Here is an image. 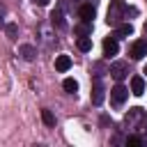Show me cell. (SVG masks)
<instances>
[{
    "label": "cell",
    "instance_id": "obj_12",
    "mask_svg": "<svg viewBox=\"0 0 147 147\" xmlns=\"http://www.w3.org/2000/svg\"><path fill=\"white\" fill-rule=\"evenodd\" d=\"M18 53H21V55H23V60H28V62H32V60H34V55H37V51H34L30 44H23V46L18 48Z\"/></svg>",
    "mask_w": 147,
    "mask_h": 147
},
{
    "label": "cell",
    "instance_id": "obj_8",
    "mask_svg": "<svg viewBox=\"0 0 147 147\" xmlns=\"http://www.w3.org/2000/svg\"><path fill=\"white\" fill-rule=\"evenodd\" d=\"M92 103L94 106H101L103 103V85H101L99 78L94 80V87H92Z\"/></svg>",
    "mask_w": 147,
    "mask_h": 147
},
{
    "label": "cell",
    "instance_id": "obj_20",
    "mask_svg": "<svg viewBox=\"0 0 147 147\" xmlns=\"http://www.w3.org/2000/svg\"><path fill=\"white\" fill-rule=\"evenodd\" d=\"M34 2H37V5H41V7H44V5H48V0H34Z\"/></svg>",
    "mask_w": 147,
    "mask_h": 147
},
{
    "label": "cell",
    "instance_id": "obj_9",
    "mask_svg": "<svg viewBox=\"0 0 147 147\" xmlns=\"http://www.w3.org/2000/svg\"><path fill=\"white\" fill-rule=\"evenodd\" d=\"M142 92H145V78H142V76H133V78H131V94L140 96Z\"/></svg>",
    "mask_w": 147,
    "mask_h": 147
},
{
    "label": "cell",
    "instance_id": "obj_10",
    "mask_svg": "<svg viewBox=\"0 0 147 147\" xmlns=\"http://www.w3.org/2000/svg\"><path fill=\"white\" fill-rule=\"evenodd\" d=\"M131 34H133V25H131V23H119L113 37H115V39H122V37H131Z\"/></svg>",
    "mask_w": 147,
    "mask_h": 147
},
{
    "label": "cell",
    "instance_id": "obj_14",
    "mask_svg": "<svg viewBox=\"0 0 147 147\" xmlns=\"http://www.w3.org/2000/svg\"><path fill=\"white\" fill-rule=\"evenodd\" d=\"M51 21H53V25L64 28V14H62V9H55V11L51 14Z\"/></svg>",
    "mask_w": 147,
    "mask_h": 147
},
{
    "label": "cell",
    "instance_id": "obj_18",
    "mask_svg": "<svg viewBox=\"0 0 147 147\" xmlns=\"http://www.w3.org/2000/svg\"><path fill=\"white\" fill-rule=\"evenodd\" d=\"M126 145H131V147H138V145H142V140H140L138 136H129V138H126Z\"/></svg>",
    "mask_w": 147,
    "mask_h": 147
},
{
    "label": "cell",
    "instance_id": "obj_15",
    "mask_svg": "<svg viewBox=\"0 0 147 147\" xmlns=\"http://www.w3.org/2000/svg\"><path fill=\"white\" fill-rule=\"evenodd\" d=\"M78 51H83V53L92 51V39L90 37H78Z\"/></svg>",
    "mask_w": 147,
    "mask_h": 147
},
{
    "label": "cell",
    "instance_id": "obj_1",
    "mask_svg": "<svg viewBox=\"0 0 147 147\" xmlns=\"http://www.w3.org/2000/svg\"><path fill=\"white\" fill-rule=\"evenodd\" d=\"M129 14V7L124 5V0H110V7H108V14H106V21L108 25H119L122 18Z\"/></svg>",
    "mask_w": 147,
    "mask_h": 147
},
{
    "label": "cell",
    "instance_id": "obj_5",
    "mask_svg": "<svg viewBox=\"0 0 147 147\" xmlns=\"http://www.w3.org/2000/svg\"><path fill=\"white\" fill-rule=\"evenodd\" d=\"M126 96H129V90H126L124 85H115V87L110 90V101H113L115 106H122V103L126 101Z\"/></svg>",
    "mask_w": 147,
    "mask_h": 147
},
{
    "label": "cell",
    "instance_id": "obj_21",
    "mask_svg": "<svg viewBox=\"0 0 147 147\" xmlns=\"http://www.w3.org/2000/svg\"><path fill=\"white\" fill-rule=\"evenodd\" d=\"M145 34H147V23H145Z\"/></svg>",
    "mask_w": 147,
    "mask_h": 147
},
{
    "label": "cell",
    "instance_id": "obj_16",
    "mask_svg": "<svg viewBox=\"0 0 147 147\" xmlns=\"http://www.w3.org/2000/svg\"><path fill=\"white\" fill-rule=\"evenodd\" d=\"M62 87L69 92V94H76V90H78V83L74 80V78H64V83H62Z\"/></svg>",
    "mask_w": 147,
    "mask_h": 147
},
{
    "label": "cell",
    "instance_id": "obj_19",
    "mask_svg": "<svg viewBox=\"0 0 147 147\" xmlns=\"http://www.w3.org/2000/svg\"><path fill=\"white\" fill-rule=\"evenodd\" d=\"M7 34H9V39H16V25H14V23L7 25Z\"/></svg>",
    "mask_w": 147,
    "mask_h": 147
},
{
    "label": "cell",
    "instance_id": "obj_22",
    "mask_svg": "<svg viewBox=\"0 0 147 147\" xmlns=\"http://www.w3.org/2000/svg\"><path fill=\"white\" fill-rule=\"evenodd\" d=\"M145 74H147V64H145Z\"/></svg>",
    "mask_w": 147,
    "mask_h": 147
},
{
    "label": "cell",
    "instance_id": "obj_7",
    "mask_svg": "<svg viewBox=\"0 0 147 147\" xmlns=\"http://www.w3.org/2000/svg\"><path fill=\"white\" fill-rule=\"evenodd\" d=\"M117 51H119L117 39H115V37H106V39H103V55L110 57V55H117Z\"/></svg>",
    "mask_w": 147,
    "mask_h": 147
},
{
    "label": "cell",
    "instance_id": "obj_11",
    "mask_svg": "<svg viewBox=\"0 0 147 147\" xmlns=\"http://www.w3.org/2000/svg\"><path fill=\"white\" fill-rule=\"evenodd\" d=\"M69 67H71V57H69V55H57L55 69H57V71H69Z\"/></svg>",
    "mask_w": 147,
    "mask_h": 147
},
{
    "label": "cell",
    "instance_id": "obj_3",
    "mask_svg": "<svg viewBox=\"0 0 147 147\" xmlns=\"http://www.w3.org/2000/svg\"><path fill=\"white\" fill-rule=\"evenodd\" d=\"M129 55H131V60H142L147 55V41H142V39L133 41L131 48H129Z\"/></svg>",
    "mask_w": 147,
    "mask_h": 147
},
{
    "label": "cell",
    "instance_id": "obj_2",
    "mask_svg": "<svg viewBox=\"0 0 147 147\" xmlns=\"http://www.w3.org/2000/svg\"><path fill=\"white\" fill-rule=\"evenodd\" d=\"M126 124L136 131H147V115L142 108H131L126 115Z\"/></svg>",
    "mask_w": 147,
    "mask_h": 147
},
{
    "label": "cell",
    "instance_id": "obj_6",
    "mask_svg": "<svg viewBox=\"0 0 147 147\" xmlns=\"http://www.w3.org/2000/svg\"><path fill=\"white\" fill-rule=\"evenodd\" d=\"M78 16H80V21H87V23H92L94 21V16H96V7L94 5H80V9H78Z\"/></svg>",
    "mask_w": 147,
    "mask_h": 147
},
{
    "label": "cell",
    "instance_id": "obj_13",
    "mask_svg": "<svg viewBox=\"0 0 147 147\" xmlns=\"http://www.w3.org/2000/svg\"><path fill=\"white\" fill-rule=\"evenodd\" d=\"M74 32H76L78 37H90V32H92V23L83 21L80 25H76V28H74Z\"/></svg>",
    "mask_w": 147,
    "mask_h": 147
},
{
    "label": "cell",
    "instance_id": "obj_17",
    "mask_svg": "<svg viewBox=\"0 0 147 147\" xmlns=\"http://www.w3.org/2000/svg\"><path fill=\"white\" fill-rule=\"evenodd\" d=\"M41 119H44V124H46V126H53V124H55V117H53V113H51L48 108H44V110H41Z\"/></svg>",
    "mask_w": 147,
    "mask_h": 147
},
{
    "label": "cell",
    "instance_id": "obj_4",
    "mask_svg": "<svg viewBox=\"0 0 147 147\" xmlns=\"http://www.w3.org/2000/svg\"><path fill=\"white\" fill-rule=\"evenodd\" d=\"M110 76H113L115 80H124V78L129 76V64H126V62H113V64H110Z\"/></svg>",
    "mask_w": 147,
    "mask_h": 147
}]
</instances>
